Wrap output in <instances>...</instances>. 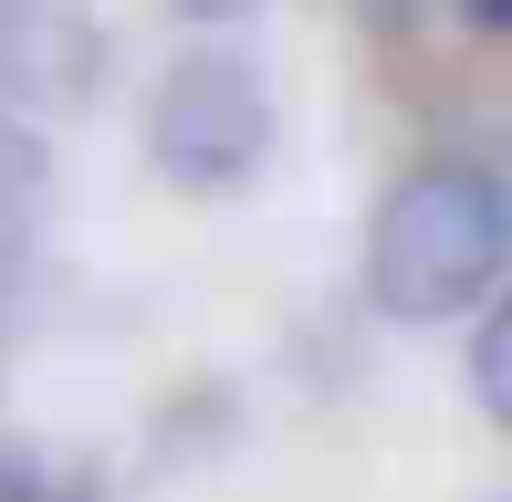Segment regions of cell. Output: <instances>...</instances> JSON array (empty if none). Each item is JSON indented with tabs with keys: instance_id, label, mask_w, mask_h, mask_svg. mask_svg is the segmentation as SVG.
Returning a JSON list of instances; mask_svg holds the SVG:
<instances>
[{
	"instance_id": "1",
	"label": "cell",
	"mask_w": 512,
	"mask_h": 502,
	"mask_svg": "<svg viewBox=\"0 0 512 502\" xmlns=\"http://www.w3.org/2000/svg\"><path fill=\"white\" fill-rule=\"evenodd\" d=\"M512 251V199L481 157H418L366 220V304L387 325L481 314Z\"/></svg>"
},
{
	"instance_id": "2",
	"label": "cell",
	"mask_w": 512,
	"mask_h": 502,
	"mask_svg": "<svg viewBox=\"0 0 512 502\" xmlns=\"http://www.w3.org/2000/svg\"><path fill=\"white\" fill-rule=\"evenodd\" d=\"M147 157H157V178L189 189V199L251 189L262 157H272V95H262V74H251L241 53H220V42L178 53L168 74H157V95H147Z\"/></svg>"
},
{
	"instance_id": "3",
	"label": "cell",
	"mask_w": 512,
	"mask_h": 502,
	"mask_svg": "<svg viewBox=\"0 0 512 502\" xmlns=\"http://www.w3.org/2000/svg\"><path fill=\"white\" fill-rule=\"evenodd\" d=\"M42 199H53V157L32 126H0V262L42 241Z\"/></svg>"
},
{
	"instance_id": "4",
	"label": "cell",
	"mask_w": 512,
	"mask_h": 502,
	"mask_svg": "<svg viewBox=\"0 0 512 502\" xmlns=\"http://www.w3.org/2000/svg\"><path fill=\"white\" fill-rule=\"evenodd\" d=\"M471 398H481V419H512V314L502 304H481V325H471Z\"/></svg>"
},
{
	"instance_id": "5",
	"label": "cell",
	"mask_w": 512,
	"mask_h": 502,
	"mask_svg": "<svg viewBox=\"0 0 512 502\" xmlns=\"http://www.w3.org/2000/svg\"><path fill=\"white\" fill-rule=\"evenodd\" d=\"M460 11H471L481 32H502V21H512V0H460Z\"/></svg>"
}]
</instances>
